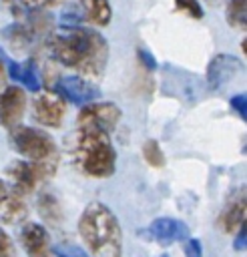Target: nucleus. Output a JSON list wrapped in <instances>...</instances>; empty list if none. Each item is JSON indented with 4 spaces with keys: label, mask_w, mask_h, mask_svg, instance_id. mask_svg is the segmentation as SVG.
Segmentation results:
<instances>
[{
    "label": "nucleus",
    "mask_w": 247,
    "mask_h": 257,
    "mask_svg": "<svg viewBox=\"0 0 247 257\" xmlns=\"http://www.w3.org/2000/svg\"><path fill=\"white\" fill-rule=\"evenodd\" d=\"M46 44L54 60L84 76H100L108 60V44L92 28L66 26L50 34Z\"/></svg>",
    "instance_id": "obj_1"
},
{
    "label": "nucleus",
    "mask_w": 247,
    "mask_h": 257,
    "mask_svg": "<svg viewBox=\"0 0 247 257\" xmlns=\"http://www.w3.org/2000/svg\"><path fill=\"white\" fill-rule=\"evenodd\" d=\"M78 233L92 257H120L122 231L116 215L100 201H90L80 219Z\"/></svg>",
    "instance_id": "obj_2"
},
{
    "label": "nucleus",
    "mask_w": 247,
    "mask_h": 257,
    "mask_svg": "<svg viewBox=\"0 0 247 257\" xmlns=\"http://www.w3.org/2000/svg\"><path fill=\"white\" fill-rule=\"evenodd\" d=\"M76 167L96 179H106L114 173L116 167V151L106 131L98 126H78L74 137V151H72Z\"/></svg>",
    "instance_id": "obj_3"
},
{
    "label": "nucleus",
    "mask_w": 247,
    "mask_h": 257,
    "mask_svg": "<svg viewBox=\"0 0 247 257\" xmlns=\"http://www.w3.org/2000/svg\"><path fill=\"white\" fill-rule=\"evenodd\" d=\"M10 145L16 153L26 157L32 163H38L46 167L48 171H54L56 165V145L50 135H46L40 128L34 126H12L10 133Z\"/></svg>",
    "instance_id": "obj_4"
},
{
    "label": "nucleus",
    "mask_w": 247,
    "mask_h": 257,
    "mask_svg": "<svg viewBox=\"0 0 247 257\" xmlns=\"http://www.w3.org/2000/svg\"><path fill=\"white\" fill-rule=\"evenodd\" d=\"M120 120V108L114 102H86L80 106L76 116V126H98L106 133L114 131Z\"/></svg>",
    "instance_id": "obj_5"
},
{
    "label": "nucleus",
    "mask_w": 247,
    "mask_h": 257,
    "mask_svg": "<svg viewBox=\"0 0 247 257\" xmlns=\"http://www.w3.org/2000/svg\"><path fill=\"white\" fill-rule=\"evenodd\" d=\"M8 177L14 183V193L24 195L36 189V183L48 175H52V171H48L46 167L32 163V161H14L8 165L6 169Z\"/></svg>",
    "instance_id": "obj_6"
},
{
    "label": "nucleus",
    "mask_w": 247,
    "mask_h": 257,
    "mask_svg": "<svg viewBox=\"0 0 247 257\" xmlns=\"http://www.w3.org/2000/svg\"><path fill=\"white\" fill-rule=\"evenodd\" d=\"M54 92L64 102H72V104H80V106L86 102H92L100 96V90L82 76H62L56 82Z\"/></svg>",
    "instance_id": "obj_7"
},
{
    "label": "nucleus",
    "mask_w": 247,
    "mask_h": 257,
    "mask_svg": "<svg viewBox=\"0 0 247 257\" xmlns=\"http://www.w3.org/2000/svg\"><path fill=\"white\" fill-rule=\"evenodd\" d=\"M243 70V62L233 54H215L211 62L207 64V86L211 90H219L225 86L231 78L237 76V72Z\"/></svg>",
    "instance_id": "obj_8"
},
{
    "label": "nucleus",
    "mask_w": 247,
    "mask_h": 257,
    "mask_svg": "<svg viewBox=\"0 0 247 257\" xmlns=\"http://www.w3.org/2000/svg\"><path fill=\"white\" fill-rule=\"evenodd\" d=\"M32 114L40 124L56 128L64 118V100L56 92L38 94L32 102Z\"/></svg>",
    "instance_id": "obj_9"
},
{
    "label": "nucleus",
    "mask_w": 247,
    "mask_h": 257,
    "mask_svg": "<svg viewBox=\"0 0 247 257\" xmlns=\"http://www.w3.org/2000/svg\"><path fill=\"white\" fill-rule=\"evenodd\" d=\"M26 108V94L20 86H6L0 92V124L12 128L20 122Z\"/></svg>",
    "instance_id": "obj_10"
},
{
    "label": "nucleus",
    "mask_w": 247,
    "mask_h": 257,
    "mask_svg": "<svg viewBox=\"0 0 247 257\" xmlns=\"http://www.w3.org/2000/svg\"><path fill=\"white\" fill-rule=\"evenodd\" d=\"M147 235L161 245H171L175 241H185L189 237V227L179 219L159 217L147 227Z\"/></svg>",
    "instance_id": "obj_11"
},
{
    "label": "nucleus",
    "mask_w": 247,
    "mask_h": 257,
    "mask_svg": "<svg viewBox=\"0 0 247 257\" xmlns=\"http://www.w3.org/2000/svg\"><path fill=\"white\" fill-rule=\"evenodd\" d=\"M28 257H50V241L46 229L38 223H26L20 233Z\"/></svg>",
    "instance_id": "obj_12"
},
{
    "label": "nucleus",
    "mask_w": 247,
    "mask_h": 257,
    "mask_svg": "<svg viewBox=\"0 0 247 257\" xmlns=\"http://www.w3.org/2000/svg\"><path fill=\"white\" fill-rule=\"evenodd\" d=\"M245 213H247V203H245V189L237 197H233L227 207L219 215V227L225 233H237L245 225Z\"/></svg>",
    "instance_id": "obj_13"
},
{
    "label": "nucleus",
    "mask_w": 247,
    "mask_h": 257,
    "mask_svg": "<svg viewBox=\"0 0 247 257\" xmlns=\"http://www.w3.org/2000/svg\"><path fill=\"white\" fill-rule=\"evenodd\" d=\"M8 74L18 82L22 84L24 88L32 90V92H38L40 90V80H38V74H36V68L32 62H8Z\"/></svg>",
    "instance_id": "obj_14"
},
{
    "label": "nucleus",
    "mask_w": 247,
    "mask_h": 257,
    "mask_svg": "<svg viewBox=\"0 0 247 257\" xmlns=\"http://www.w3.org/2000/svg\"><path fill=\"white\" fill-rule=\"evenodd\" d=\"M82 12L84 18L94 26H106L112 16L108 0H82Z\"/></svg>",
    "instance_id": "obj_15"
},
{
    "label": "nucleus",
    "mask_w": 247,
    "mask_h": 257,
    "mask_svg": "<svg viewBox=\"0 0 247 257\" xmlns=\"http://www.w3.org/2000/svg\"><path fill=\"white\" fill-rule=\"evenodd\" d=\"M0 34H2L4 42H8L14 50H24V48L30 46L32 40H34V34H32L30 28H28L26 24H22V22H14V24L2 28Z\"/></svg>",
    "instance_id": "obj_16"
},
{
    "label": "nucleus",
    "mask_w": 247,
    "mask_h": 257,
    "mask_svg": "<svg viewBox=\"0 0 247 257\" xmlns=\"http://www.w3.org/2000/svg\"><path fill=\"white\" fill-rule=\"evenodd\" d=\"M26 213H28L26 203L20 199V195H18V193H14V191H12V195H8L6 203H4V205H2V209H0V219H2L4 223L14 225V223L24 221Z\"/></svg>",
    "instance_id": "obj_17"
},
{
    "label": "nucleus",
    "mask_w": 247,
    "mask_h": 257,
    "mask_svg": "<svg viewBox=\"0 0 247 257\" xmlns=\"http://www.w3.org/2000/svg\"><path fill=\"white\" fill-rule=\"evenodd\" d=\"M225 18L231 28L245 30L247 24V0H227Z\"/></svg>",
    "instance_id": "obj_18"
},
{
    "label": "nucleus",
    "mask_w": 247,
    "mask_h": 257,
    "mask_svg": "<svg viewBox=\"0 0 247 257\" xmlns=\"http://www.w3.org/2000/svg\"><path fill=\"white\" fill-rule=\"evenodd\" d=\"M38 213H40V217H44L48 223H58V221L62 219V211H60L58 201H56L52 195H48V193L40 195V199H38Z\"/></svg>",
    "instance_id": "obj_19"
},
{
    "label": "nucleus",
    "mask_w": 247,
    "mask_h": 257,
    "mask_svg": "<svg viewBox=\"0 0 247 257\" xmlns=\"http://www.w3.org/2000/svg\"><path fill=\"white\" fill-rule=\"evenodd\" d=\"M143 157L155 169H163L165 167V155H163V151H161V147H159V143L155 139L145 141V145H143Z\"/></svg>",
    "instance_id": "obj_20"
},
{
    "label": "nucleus",
    "mask_w": 247,
    "mask_h": 257,
    "mask_svg": "<svg viewBox=\"0 0 247 257\" xmlns=\"http://www.w3.org/2000/svg\"><path fill=\"white\" fill-rule=\"evenodd\" d=\"M52 251H54L56 257H90L84 249H80V247H76L72 243H58Z\"/></svg>",
    "instance_id": "obj_21"
},
{
    "label": "nucleus",
    "mask_w": 247,
    "mask_h": 257,
    "mask_svg": "<svg viewBox=\"0 0 247 257\" xmlns=\"http://www.w3.org/2000/svg\"><path fill=\"white\" fill-rule=\"evenodd\" d=\"M175 6L191 18H203V8L197 0H175Z\"/></svg>",
    "instance_id": "obj_22"
},
{
    "label": "nucleus",
    "mask_w": 247,
    "mask_h": 257,
    "mask_svg": "<svg viewBox=\"0 0 247 257\" xmlns=\"http://www.w3.org/2000/svg\"><path fill=\"white\" fill-rule=\"evenodd\" d=\"M0 257H16L14 243H12L10 235L2 229V225H0Z\"/></svg>",
    "instance_id": "obj_23"
},
{
    "label": "nucleus",
    "mask_w": 247,
    "mask_h": 257,
    "mask_svg": "<svg viewBox=\"0 0 247 257\" xmlns=\"http://www.w3.org/2000/svg\"><path fill=\"white\" fill-rule=\"evenodd\" d=\"M231 108L241 116V120H245V118H247V94H245V92L235 94V96L231 98Z\"/></svg>",
    "instance_id": "obj_24"
},
{
    "label": "nucleus",
    "mask_w": 247,
    "mask_h": 257,
    "mask_svg": "<svg viewBox=\"0 0 247 257\" xmlns=\"http://www.w3.org/2000/svg\"><path fill=\"white\" fill-rule=\"evenodd\" d=\"M185 257H203V247L199 239H185Z\"/></svg>",
    "instance_id": "obj_25"
},
{
    "label": "nucleus",
    "mask_w": 247,
    "mask_h": 257,
    "mask_svg": "<svg viewBox=\"0 0 247 257\" xmlns=\"http://www.w3.org/2000/svg\"><path fill=\"white\" fill-rule=\"evenodd\" d=\"M137 54H139V60H141V64L149 70V72H153L155 68H157V60L153 58V54L151 52H147V50H143V48H139L137 50Z\"/></svg>",
    "instance_id": "obj_26"
},
{
    "label": "nucleus",
    "mask_w": 247,
    "mask_h": 257,
    "mask_svg": "<svg viewBox=\"0 0 247 257\" xmlns=\"http://www.w3.org/2000/svg\"><path fill=\"white\" fill-rule=\"evenodd\" d=\"M26 8L30 10H38V8H44V6H54V4H60L62 0H20Z\"/></svg>",
    "instance_id": "obj_27"
},
{
    "label": "nucleus",
    "mask_w": 247,
    "mask_h": 257,
    "mask_svg": "<svg viewBox=\"0 0 247 257\" xmlns=\"http://www.w3.org/2000/svg\"><path fill=\"white\" fill-rule=\"evenodd\" d=\"M245 239H247V237H245V225H243V227L237 231V237H235V249H237V251H243V249H245Z\"/></svg>",
    "instance_id": "obj_28"
},
{
    "label": "nucleus",
    "mask_w": 247,
    "mask_h": 257,
    "mask_svg": "<svg viewBox=\"0 0 247 257\" xmlns=\"http://www.w3.org/2000/svg\"><path fill=\"white\" fill-rule=\"evenodd\" d=\"M8 195H10V193H8V189H6V185H4L2 181H0V209H2V205L6 203V199H8Z\"/></svg>",
    "instance_id": "obj_29"
},
{
    "label": "nucleus",
    "mask_w": 247,
    "mask_h": 257,
    "mask_svg": "<svg viewBox=\"0 0 247 257\" xmlns=\"http://www.w3.org/2000/svg\"><path fill=\"white\" fill-rule=\"evenodd\" d=\"M2 78H4V60L0 58V82H2Z\"/></svg>",
    "instance_id": "obj_30"
},
{
    "label": "nucleus",
    "mask_w": 247,
    "mask_h": 257,
    "mask_svg": "<svg viewBox=\"0 0 247 257\" xmlns=\"http://www.w3.org/2000/svg\"><path fill=\"white\" fill-rule=\"evenodd\" d=\"M163 257H167V255H163Z\"/></svg>",
    "instance_id": "obj_31"
}]
</instances>
